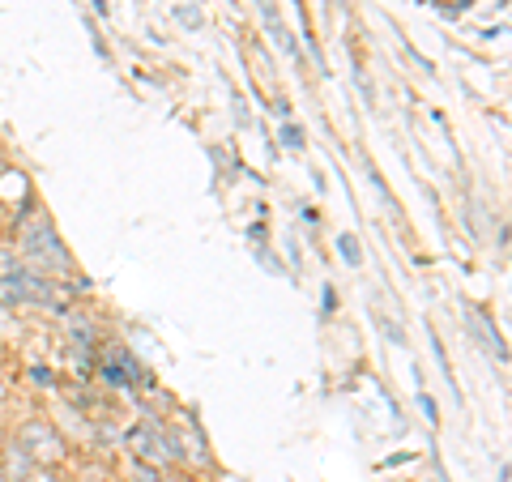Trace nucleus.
Listing matches in <instances>:
<instances>
[{"label": "nucleus", "instance_id": "3", "mask_svg": "<svg viewBox=\"0 0 512 482\" xmlns=\"http://www.w3.org/2000/svg\"><path fill=\"white\" fill-rule=\"evenodd\" d=\"M18 448L22 453L35 461V465H47V461H60V453H64V444H60V436L47 423H26L22 427V436H18Z\"/></svg>", "mask_w": 512, "mask_h": 482}, {"label": "nucleus", "instance_id": "6", "mask_svg": "<svg viewBox=\"0 0 512 482\" xmlns=\"http://www.w3.org/2000/svg\"><path fill=\"white\" fill-rule=\"evenodd\" d=\"M256 5H261V18H265V26H269V35L278 39V47H282V52H291V56H295V39H291V30L282 26L278 9H274V0H256Z\"/></svg>", "mask_w": 512, "mask_h": 482}, {"label": "nucleus", "instance_id": "11", "mask_svg": "<svg viewBox=\"0 0 512 482\" xmlns=\"http://www.w3.org/2000/svg\"><path fill=\"white\" fill-rule=\"evenodd\" d=\"M167 482H188V478H167Z\"/></svg>", "mask_w": 512, "mask_h": 482}, {"label": "nucleus", "instance_id": "7", "mask_svg": "<svg viewBox=\"0 0 512 482\" xmlns=\"http://www.w3.org/2000/svg\"><path fill=\"white\" fill-rule=\"evenodd\" d=\"M5 465H9V478H13V482H22V478L30 474V465H35V461H30V457L22 453V448H13V453H9V461H5Z\"/></svg>", "mask_w": 512, "mask_h": 482}, {"label": "nucleus", "instance_id": "5", "mask_svg": "<svg viewBox=\"0 0 512 482\" xmlns=\"http://www.w3.org/2000/svg\"><path fill=\"white\" fill-rule=\"evenodd\" d=\"M128 444H133V453L141 457V465H163V461H171L167 436H154L150 427H137L133 436H128Z\"/></svg>", "mask_w": 512, "mask_h": 482}, {"label": "nucleus", "instance_id": "8", "mask_svg": "<svg viewBox=\"0 0 512 482\" xmlns=\"http://www.w3.org/2000/svg\"><path fill=\"white\" fill-rule=\"evenodd\" d=\"M338 252H342V261H346V265H359V261H363V252H359V244H355V235H342V239H338Z\"/></svg>", "mask_w": 512, "mask_h": 482}, {"label": "nucleus", "instance_id": "4", "mask_svg": "<svg viewBox=\"0 0 512 482\" xmlns=\"http://www.w3.org/2000/svg\"><path fill=\"white\" fill-rule=\"evenodd\" d=\"M103 380L107 384H141V367L133 363V355H128L124 346H107V355H103Z\"/></svg>", "mask_w": 512, "mask_h": 482}, {"label": "nucleus", "instance_id": "9", "mask_svg": "<svg viewBox=\"0 0 512 482\" xmlns=\"http://www.w3.org/2000/svg\"><path fill=\"white\" fill-rule=\"evenodd\" d=\"M282 141H286L291 150H303V128H299V124H282Z\"/></svg>", "mask_w": 512, "mask_h": 482}, {"label": "nucleus", "instance_id": "1", "mask_svg": "<svg viewBox=\"0 0 512 482\" xmlns=\"http://www.w3.org/2000/svg\"><path fill=\"white\" fill-rule=\"evenodd\" d=\"M0 303L18 308V303H43V308H64L52 278L43 273H30L26 265H18L13 252H0Z\"/></svg>", "mask_w": 512, "mask_h": 482}, {"label": "nucleus", "instance_id": "2", "mask_svg": "<svg viewBox=\"0 0 512 482\" xmlns=\"http://www.w3.org/2000/svg\"><path fill=\"white\" fill-rule=\"evenodd\" d=\"M22 248L30 252V256H39L43 265H56V269H69V252L60 248V239H56V231L47 227L43 218H35V222H26L22 227Z\"/></svg>", "mask_w": 512, "mask_h": 482}, {"label": "nucleus", "instance_id": "10", "mask_svg": "<svg viewBox=\"0 0 512 482\" xmlns=\"http://www.w3.org/2000/svg\"><path fill=\"white\" fill-rule=\"evenodd\" d=\"M133 478H137V482H163V478H158L154 465H141V461L133 465Z\"/></svg>", "mask_w": 512, "mask_h": 482}]
</instances>
